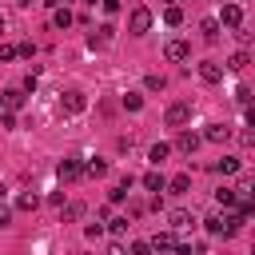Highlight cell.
Segmentation results:
<instances>
[{"label":"cell","mask_w":255,"mask_h":255,"mask_svg":"<svg viewBox=\"0 0 255 255\" xmlns=\"http://www.w3.org/2000/svg\"><path fill=\"white\" fill-rule=\"evenodd\" d=\"M187 120H191V100H175V104L163 112V124H167V128H183Z\"/></svg>","instance_id":"1"},{"label":"cell","mask_w":255,"mask_h":255,"mask_svg":"<svg viewBox=\"0 0 255 255\" xmlns=\"http://www.w3.org/2000/svg\"><path fill=\"white\" fill-rule=\"evenodd\" d=\"M84 108H88V96H84V92H76V88H72V92H64V96H60V112H64V116H80Z\"/></svg>","instance_id":"2"},{"label":"cell","mask_w":255,"mask_h":255,"mask_svg":"<svg viewBox=\"0 0 255 255\" xmlns=\"http://www.w3.org/2000/svg\"><path fill=\"white\" fill-rule=\"evenodd\" d=\"M128 32H131V36L151 32V12H147V8H131V16H128Z\"/></svg>","instance_id":"3"},{"label":"cell","mask_w":255,"mask_h":255,"mask_svg":"<svg viewBox=\"0 0 255 255\" xmlns=\"http://www.w3.org/2000/svg\"><path fill=\"white\" fill-rule=\"evenodd\" d=\"M219 24H223V28H243V8H239V4H223Z\"/></svg>","instance_id":"4"},{"label":"cell","mask_w":255,"mask_h":255,"mask_svg":"<svg viewBox=\"0 0 255 255\" xmlns=\"http://www.w3.org/2000/svg\"><path fill=\"white\" fill-rule=\"evenodd\" d=\"M163 56H167L171 64H179V60L191 56V48H187V40H167V44H163Z\"/></svg>","instance_id":"5"},{"label":"cell","mask_w":255,"mask_h":255,"mask_svg":"<svg viewBox=\"0 0 255 255\" xmlns=\"http://www.w3.org/2000/svg\"><path fill=\"white\" fill-rule=\"evenodd\" d=\"M56 175H60L64 183H72V179H80V175H84V163H80V159H60Z\"/></svg>","instance_id":"6"},{"label":"cell","mask_w":255,"mask_h":255,"mask_svg":"<svg viewBox=\"0 0 255 255\" xmlns=\"http://www.w3.org/2000/svg\"><path fill=\"white\" fill-rule=\"evenodd\" d=\"M199 80H203V84H219V80H223V64L203 60V64H199Z\"/></svg>","instance_id":"7"},{"label":"cell","mask_w":255,"mask_h":255,"mask_svg":"<svg viewBox=\"0 0 255 255\" xmlns=\"http://www.w3.org/2000/svg\"><path fill=\"white\" fill-rule=\"evenodd\" d=\"M0 104H4V112H20V108H24V88H8V92H0Z\"/></svg>","instance_id":"8"},{"label":"cell","mask_w":255,"mask_h":255,"mask_svg":"<svg viewBox=\"0 0 255 255\" xmlns=\"http://www.w3.org/2000/svg\"><path fill=\"white\" fill-rule=\"evenodd\" d=\"M203 139H207V143H227V139H231V128H227V124H207Z\"/></svg>","instance_id":"9"},{"label":"cell","mask_w":255,"mask_h":255,"mask_svg":"<svg viewBox=\"0 0 255 255\" xmlns=\"http://www.w3.org/2000/svg\"><path fill=\"white\" fill-rule=\"evenodd\" d=\"M199 32H203L207 44H215V40H219V16H203V20H199Z\"/></svg>","instance_id":"10"},{"label":"cell","mask_w":255,"mask_h":255,"mask_svg":"<svg viewBox=\"0 0 255 255\" xmlns=\"http://www.w3.org/2000/svg\"><path fill=\"white\" fill-rule=\"evenodd\" d=\"M175 147H179L183 155H195V147H199V135H195V131H179V135H175Z\"/></svg>","instance_id":"11"},{"label":"cell","mask_w":255,"mask_h":255,"mask_svg":"<svg viewBox=\"0 0 255 255\" xmlns=\"http://www.w3.org/2000/svg\"><path fill=\"white\" fill-rule=\"evenodd\" d=\"M167 223H171V231H183V227H191V211L175 207V211H167Z\"/></svg>","instance_id":"12"},{"label":"cell","mask_w":255,"mask_h":255,"mask_svg":"<svg viewBox=\"0 0 255 255\" xmlns=\"http://www.w3.org/2000/svg\"><path fill=\"white\" fill-rule=\"evenodd\" d=\"M151 247H155V251H159V255H167V251H175V247H179V243H175V235H171V231H159V235H155V239H151Z\"/></svg>","instance_id":"13"},{"label":"cell","mask_w":255,"mask_h":255,"mask_svg":"<svg viewBox=\"0 0 255 255\" xmlns=\"http://www.w3.org/2000/svg\"><path fill=\"white\" fill-rule=\"evenodd\" d=\"M211 171H219V175H235V171H239V159H235V155H223V159L211 163Z\"/></svg>","instance_id":"14"},{"label":"cell","mask_w":255,"mask_h":255,"mask_svg":"<svg viewBox=\"0 0 255 255\" xmlns=\"http://www.w3.org/2000/svg\"><path fill=\"white\" fill-rule=\"evenodd\" d=\"M36 207H40V195L36 191H20L16 195V211H36Z\"/></svg>","instance_id":"15"},{"label":"cell","mask_w":255,"mask_h":255,"mask_svg":"<svg viewBox=\"0 0 255 255\" xmlns=\"http://www.w3.org/2000/svg\"><path fill=\"white\" fill-rule=\"evenodd\" d=\"M163 24H167V28H179V24H183V8H179V4H167V8H163Z\"/></svg>","instance_id":"16"},{"label":"cell","mask_w":255,"mask_h":255,"mask_svg":"<svg viewBox=\"0 0 255 255\" xmlns=\"http://www.w3.org/2000/svg\"><path fill=\"white\" fill-rule=\"evenodd\" d=\"M143 187H147V191H151V195H159V191H163V187H167V179H163V175H159V171H147V175H143Z\"/></svg>","instance_id":"17"},{"label":"cell","mask_w":255,"mask_h":255,"mask_svg":"<svg viewBox=\"0 0 255 255\" xmlns=\"http://www.w3.org/2000/svg\"><path fill=\"white\" fill-rule=\"evenodd\" d=\"M215 203H219V207H235V203H239V191H235V187H219V191H215Z\"/></svg>","instance_id":"18"},{"label":"cell","mask_w":255,"mask_h":255,"mask_svg":"<svg viewBox=\"0 0 255 255\" xmlns=\"http://www.w3.org/2000/svg\"><path fill=\"white\" fill-rule=\"evenodd\" d=\"M112 32H116V28H112V24H104L100 32H92V36H88V44H92V48H104V44L112 40Z\"/></svg>","instance_id":"19"},{"label":"cell","mask_w":255,"mask_h":255,"mask_svg":"<svg viewBox=\"0 0 255 255\" xmlns=\"http://www.w3.org/2000/svg\"><path fill=\"white\" fill-rule=\"evenodd\" d=\"M167 155H171V143H151V151H147V159H151L155 167H159V163H163Z\"/></svg>","instance_id":"20"},{"label":"cell","mask_w":255,"mask_h":255,"mask_svg":"<svg viewBox=\"0 0 255 255\" xmlns=\"http://www.w3.org/2000/svg\"><path fill=\"white\" fill-rule=\"evenodd\" d=\"M84 175L100 179V175H108V163H104V159H88V163H84Z\"/></svg>","instance_id":"21"},{"label":"cell","mask_w":255,"mask_h":255,"mask_svg":"<svg viewBox=\"0 0 255 255\" xmlns=\"http://www.w3.org/2000/svg\"><path fill=\"white\" fill-rule=\"evenodd\" d=\"M167 187H171V191H175V195H187V191H191V175H187V171H183V175H175V179H171V183H167Z\"/></svg>","instance_id":"22"},{"label":"cell","mask_w":255,"mask_h":255,"mask_svg":"<svg viewBox=\"0 0 255 255\" xmlns=\"http://www.w3.org/2000/svg\"><path fill=\"white\" fill-rule=\"evenodd\" d=\"M247 64H251V56H247V52H235V56L227 60V68H231V72H243Z\"/></svg>","instance_id":"23"},{"label":"cell","mask_w":255,"mask_h":255,"mask_svg":"<svg viewBox=\"0 0 255 255\" xmlns=\"http://www.w3.org/2000/svg\"><path fill=\"white\" fill-rule=\"evenodd\" d=\"M124 108H128V112H139V108H143V96H139V92H128V96H124Z\"/></svg>","instance_id":"24"},{"label":"cell","mask_w":255,"mask_h":255,"mask_svg":"<svg viewBox=\"0 0 255 255\" xmlns=\"http://www.w3.org/2000/svg\"><path fill=\"white\" fill-rule=\"evenodd\" d=\"M131 255H155L151 239H135V243H131Z\"/></svg>","instance_id":"25"},{"label":"cell","mask_w":255,"mask_h":255,"mask_svg":"<svg viewBox=\"0 0 255 255\" xmlns=\"http://www.w3.org/2000/svg\"><path fill=\"white\" fill-rule=\"evenodd\" d=\"M52 24H56V28H68V24H72V12H68V8H56Z\"/></svg>","instance_id":"26"},{"label":"cell","mask_w":255,"mask_h":255,"mask_svg":"<svg viewBox=\"0 0 255 255\" xmlns=\"http://www.w3.org/2000/svg\"><path fill=\"white\" fill-rule=\"evenodd\" d=\"M143 88H147V92H163V76H155V72H151V76L143 80Z\"/></svg>","instance_id":"27"},{"label":"cell","mask_w":255,"mask_h":255,"mask_svg":"<svg viewBox=\"0 0 255 255\" xmlns=\"http://www.w3.org/2000/svg\"><path fill=\"white\" fill-rule=\"evenodd\" d=\"M108 227H112V235H124V231H128V219L116 215V219H108Z\"/></svg>","instance_id":"28"},{"label":"cell","mask_w":255,"mask_h":255,"mask_svg":"<svg viewBox=\"0 0 255 255\" xmlns=\"http://www.w3.org/2000/svg\"><path fill=\"white\" fill-rule=\"evenodd\" d=\"M16 56H20V52H16L12 44H0V64H8V60H16Z\"/></svg>","instance_id":"29"},{"label":"cell","mask_w":255,"mask_h":255,"mask_svg":"<svg viewBox=\"0 0 255 255\" xmlns=\"http://www.w3.org/2000/svg\"><path fill=\"white\" fill-rule=\"evenodd\" d=\"M84 215V203H72V207H64V219H80Z\"/></svg>","instance_id":"30"},{"label":"cell","mask_w":255,"mask_h":255,"mask_svg":"<svg viewBox=\"0 0 255 255\" xmlns=\"http://www.w3.org/2000/svg\"><path fill=\"white\" fill-rule=\"evenodd\" d=\"M16 52H20V56H28V60H32V56H36V44H32V40H24V44H20V48H16Z\"/></svg>","instance_id":"31"},{"label":"cell","mask_w":255,"mask_h":255,"mask_svg":"<svg viewBox=\"0 0 255 255\" xmlns=\"http://www.w3.org/2000/svg\"><path fill=\"white\" fill-rule=\"evenodd\" d=\"M235 100H239V104L247 108V104H251V88H239V92H235Z\"/></svg>","instance_id":"32"},{"label":"cell","mask_w":255,"mask_h":255,"mask_svg":"<svg viewBox=\"0 0 255 255\" xmlns=\"http://www.w3.org/2000/svg\"><path fill=\"white\" fill-rule=\"evenodd\" d=\"M0 128H16V112H4L0 116Z\"/></svg>","instance_id":"33"},{"label":"cell","mask_w":255,"mask_h":255,"mask_svg":"<svg viewBox=\"0 0 255 255\" xmlns=\"http://www.w3.org/2000/svg\"><path fill=\"white\" fill-rule=\"evenodd\" d=\"M239 139H243L247 147H255V128H247V131H239Z\"/></svg>","instance_id":"34"},{"label":"cell","mask_w":255,"mask_h":255,"mask_svg":"<svg viewBox=\"0 0 255 255\" xmlns=\"http://www.w3.org/2000/svg\"><path fill=\"white\" fill-rule=\"evenodd\" d=\"M104 12H108V16H116V12H120V0H104Z\"/></svg>","instance_id":"35"},{"label":"cell","mask_w":255,"mask_h":255,"mask_svg":"<svg viewBox=\"0 0 255 255\" xmlns=\"http://www.w3.org/2000/svg\"><path fill=\"white\" fill-rule=\"evenodd\" d=\"M243 116H247V128H255V104H247V108H243Z\"/></svg>","instance_id":"36"},{"label":"cell","mask_w":255,"mask_h":255,"mask_svg":"<svg viewBox=\"0 0 255 255\" xmlns=\"http://www.w3.org/2000/svg\"><path fill=\"white\" fill-rule=\"evenodd\" d=\"M8 219H12V211H8L4 203H0V227H8Z\"/></svg>","instance_id":"37"},{"label":"cell","mask_w":255,"mask_h":255,"mask_svg":"<svg viewBox=\"0 0 255 255\" xmlns=\"http://www.w3.org/2000/svg\"><path fill=\"white\" fill-rule=\"evenodd\" d=\"M108 255H131V251H124V243H112V247H108Z\"/></svg>","instance_id":"38"},{"label":"cell","mask_w":255,"mask_h":255,"mask_svg":"<svg viewBox=\"0 0 255 255\" xmlns=\"http://www.w3.org/2000/svg\"><path fill=\"white\" fill-rule=\"evenodd\" d=\"M4 28H8V20H4V16H0V36H4Z\"/></svg>","instance_id":"39"}]
</instances>
